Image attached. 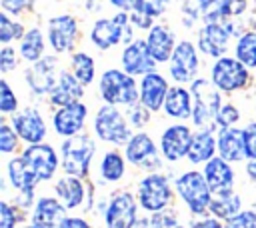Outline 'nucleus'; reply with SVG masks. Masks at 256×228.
Instances as JSON below:
<instances>
[{
	"label": "nucleus",
	"mask_w": 256,
	"mask_h": 228,
	"mask_svg": "<svg viewBox=\"0 0 256 228\" xmlns=\"http://www.w3.org/2000/svg\"><path fill=\"white\" fill-rule=\"evenodd\" d=\"M248 8L246 0H186L182 4L184 24L192 26L196 20L208 22H226L228 18L244 14Z\"/></svg>",
	"instance_id": "f257e3e1"
},
{
	"label": "nucleus",
	"mask_w": 256,
	"mask_h": 228,
	"mask_svg": "<svg viewBox=\"0 0 256 228\" xmlns=\"http://www.w3.org/2000/svg\"><path fill=\"white\" fill-rule=\"evenodd\" d=\"M98 92L104 104L112 106H132L140 102V82L124 70L108 68L98 80Z\"/></svg>",
	"instance_id": "f03ea898"
},
{
	"label": "nucleus",
	"mask_w": 256,
	"mask_h": 228,
	"mask_svg": "<svg viewBox=\"0 0 256 228\" xmlns=\"http://www.w3.org/2000/svg\"><path fill=\"white\" fill-rule=\"evenodd\" d=\"M96 152V142L90 134H76L72 138H64L60 146V166L64 174L86 178L90 172V162Z\"/></svg>",
	"instance_id": "7ed1b4c3"
},
{
	"label": "nucleus",
	"mask_w": 256,
	"mask_h": 228,
	"mask_svg": "<svg viewBox=\"0 0 256 228\" xmlns=\"http://www.w3.org/2000/svg\"><path fill=\"white\" fill-rule=\"evenodd\" d=\"M90 42L98 50H108L116 44L134 42V24L128 12H118L112 18H100L92 24Z\"/></svg>",
	"instance_id": "20e7f679"
},
{
	"label": "nucleus",
	"mask_w": 256,
	"mask_h": 228,
	"mask_svg": "<svg viewBox=\"0 0 256 228\" xmlns=\"http://www.w3.org/2000/svg\"><path fill=\"white\" fill-rule=\"evenodd\" d=\"M176 194L194 216H206L214 196L206 182L204 172L200 170H188L180 174L176 178Z\"/></svg>",
	"instance_id": "39448f33"
},
{
	"label": "nucleus",
	"mask_w": 256,
	"mask_h": 228,
	"mask_svg": "<svg viewBox=\"0 0 256 228\" xmlns=\"http://www.w3.org/2000/svg\"><path fill=\"white\" fill-rule=\"evenodd\" d=\"M190 92L194 100L192 124L196 128H212V124H216V116L222 106L220 90L212 84V80L196 78L194 82H190Z\"/></svg>",
	"instance_id": "423d86ee"
},
{
	"label": "nucleus",
	"mask_w": 256,
	"mask_h": 228,
	"mask_svg": "<svg viewBox=\"0 0 256 228\" xmlns=\"http://www.w3.org/2000/svg\"><path fill=\"white\" fill-rule=\"evenodd\" d=\"M94 132L102 142H110L118 146H126V142L134 134L126 114H122L118 106H112V104H104L96 110Z\"/></svg>",
	"instance_id": "0eeeda50"
},
{
	"label": "nucleus",
	"mask_w": 256,
	"mask_h": 228,
	"mask_svg": "<svg viewBox=\"0 0 256 228\" xmlns=\"http://www.w3.org/2000/svg\"><path fill=\"white\" fill-rule=\"evenodd\" d=\"M136 198H138V204L146 212L150 214L162 212L172 202V186L164 174L148 172L146 176L140 178L136 186Z\"/></svg>",
	"instance_id": "6e6552de"
},
{
	"label": "nucleus",
	"mask_w": 256,
	"mask_h": 228,
	"mask_svg": "<svg viewBox=\"0 0 256 228\" xmlns=\"http://www.w3.org/2000/svg\"><path fill=\"white\" fill-rule=\"evenodd\" d=\"M210 80L220 92L232 94V92L242 90V88L248 86L250 72L236 56L234 58L232 56H222V58H216V62L212 64Z\"/></svg>",
	"instance_id": "1a4fd4ad"
},
{
	"label": "nucleus",
	"mask_w": 256,
	"mask_h": 228,
	"mask_svg": "<svg viewBox=\"0 0 256 228\" xmlns=\"http://www.w3.org/2000/svg\"><path fill=\"white\" fill-rule=\"evenodd\" d=\"M124 156H126L128 164L142 168L146 172H158V168L162 166L158 146L152 140V136L144 130L132 134V138L124 146Z\"/></svg>",
	"instance_id": "9d476101"
},
{
	"label": "nucleus",
	"mask_w": 256,
	"mask_h": 228,
	"mask_svg": "<svg viewBox=\"0 0 256 228\" xmlns=\"http://www.w3.org/2000/svg\"><path fill=\"white\" fill-rule=\"evenodd\" d=\"M138 222V198L128 190H118L104 208L106 228H134Z\"/></svg>",
	"instance_id": "9b49d317"
},
{
	"label": "nucleus",
	"mask_w": 256,
	"mask_h": 228,
	"mask_svg": "<svg viewBox=\"0 0 256 228\" xmlns=\"http://www.w3.org/2000/svg\"><path fill=\"white\" fill-rule=\"evenodd\" d=\"M200 58L198 50L190 40H180L168 62V72L176 84H188L198 78Z\"/></svg>",
	"instance_id": "f8f14e48"
},
{
	"label": "nucleus",
	"mask_w": 256,
	"mask_h": 228,
	"mask_svg": "<svg viewBox=\"0 0 256 228\" xmlns=\"http://www.w3.org/2000/svg\"><path fill=\"white\" fill-rule=\"evenodd\" d=\"M20 156L24 158L26 166L30 168V172L34 174V178L38 182L52 180L54 174H56V170H58V166H60L58 152L54 150L52 144H46V142L28 144Z\"/></svg>",
	"instance_id": "ddd939ff"
},
{
	"label": "nucleus",
	"mask_w": 256,
	"mask_h": 228,
	"mask_svg": "<svg viewBox=\"0 0 256 228\" xmlns=\"http://www.w3.org/2000/svg\"><path fill=\"white\" fill-rule=\"evenodd\" d=\"M78 22L72 14H58L48 20V44L56 54L70 52L78 40Z\"/></svg>",
	"instance_id": "4468645a"
},
{
	"label": "nucleus",
	"mask_w": 256,
	"mask_h": 228,
	"mask_svg": "<svg viewBox=\"0 0 256 228\" xmlns=\"http://www.w3.org/2000/svg\"><path fill=\"white\" fill-rule=\"evenodd\" d=\"M60 72L62 70H58V58L56 56H44L24 72V78H26V84L30 86V90L34 94L44 96V94H50L54 90Z\"/></svg>",
	"instance_id": "2eb2a0df"
},
{
	"label": "nucleus",
	"mask_w": 256,
	"mask_h": 228,
	"mask_svg": "<svg viewBox=\"0 0 256 228\" xmlns=\"http://www.w3.org/2000/svg\"><path fill=\"white\" fill-rule=\"evenodd\" d=\"M232 38V30L226 22H208L198 30V48L204 56L222 58L226 56L228 44Z\"/></svg>",
	"instance_id": "dca6fc26"
},
{
	"label": "nucleus",
	"mask_w": 256,
	"mask_h": 228,
	"mask_svg": "<svg viewBox=\"0 0 256 228\" xmlns=\"http://www.w3.org/2000/svg\"><path fill=\"white\" fill-rule=\"evenodd\" d=\"M86 118H88V106L82 100H78V102L66 104L62 108H56V112L52 116V126L58 136L72 138L76 134H82Z\"/></svg>",
	"instance_id": "f3484780"
},
{
	"label": "nucleus",
	"mask_w": 256,
	"mask_h": 228,
	"mask_svg": "<svg viewBox=\"0 0 256 228\" xmlns=\"http://www.w3.org/2000/svg\"><path fill=\"white\" fill-rule=\"evenodd\" d=\"M194 132L186 124H172L160 136V154L168 162H178L188 156Z\"/></svg>",
	"instance_id": "a211bd4d"
},
{
	"label": "nucleus",
	"mask_w": 256,
	"mask_h": 228,
	"mask_svg": "<svg viewBox=\"0 0 256 228\" xmlns=\"http://www.w3.org/2000/svg\"><path fill=\"white\" fill-rule=\"evenodd\" d=\"M120 64H122V70L128 72L130 76H144L148 72H154L158 62L152 58L146 40L138 38V40L124 46L122 56H120Z\"/></svg>",
	"instance_id": "6ab92c4d"
},
{
	"label": "nucleus",
	"mask_w": 256,
	"mask_h": 228,
	"mask_svg": "<svg viewBox=\"0 0 256 228\" xmlns=\"http://www.w3.org/2000/svg\"><path fill=\"white\" fill-rule=\"evenodd\" d=\"M10 124L18 132L20 140H24L26 144H40L48 134L46 122L40 110L36 108H24L20 112H14V116L10 118Z\"/></svg>",
	"instance_id": "aec40b11"
},
{
	"label": "nucleus",
	"mask_w": 256,
	"mask_h": 228,
	"mask_svg": "<svg viewBox=\"0 0 256 228\" xmlns=\"http://www.w3.org/2000/svg\"><path fill=\"white\" fill-rule=\"evenodd\" d=\"M6 174H8V182L10 186L20 192V204L24 208H28L34 200V188L38 184V180L34 178V174L30 172V168L26 166L22 156L10 158L6 164Z\"/></svg>",
	"instance_id": "412c9836"
},
{
	"label": "nucleus",
	"mask_w": 256,
	"mask_h": 228,
	"mask_svg": "<svg viewBox=\"0 0 256 228\" xmlns=\"http://www.w3.org/2000/svg\"><path fill=\"white\" fill-rule=\"evenodd\" d=\"M168 90H170V84L160 72H156V70L148 72L140 80V102L148 110L158 112L164 108V100H166Z\"/></svg>",
	"instance_id": "4be33fe9"
},
{
	"label": "nucleus",
	"mask_w": 256,
	"mask_h": 228,
	"mask_svg": "<svg viewBox=\"0 0 256 228\" xmlns=\"http://www.w3.org/2000/svg\"><path fill=\"white\" fill-rule=\"evenodd\" d=\"M206 182L212 190V194H224V192H232L234 190V168L230 166L228 160L214 156L212 160H208L202 168Z\"/></svg>",
	"instance_id": "5701e85b"
},
{
	"label": "nucleus",
	"mask_w": 256,
	"mask_h": 228,
	"mask_svg": "<svg viewBox=\"0 0 256 228\" xmlns=\"http://www.w3.org/2000/svg\"><path fill=\"white\" fill-rule=\"evenodd\" d=\"M66 206L60 202L58 196H40L34 202L30 222L44 226V228H58V224L66 218Z\"/></svg>",
	"instance_id": "b1692460"
},
{
	"label": "nucleus",
	"mask_w": 256,
	"mask_h": 228,
	"mask_svg": "<svg viewBox=\"0 0 256 228\" xmlns=\"http://www.w3.org/2000/svg\"><path fill=\"white\" fill-rule=\"evenodd\" d=\"M84 84L68 70H62L60 76H58V82L54 86V90L48 94V100H50V106L54 108H62L66 104H72V102H78L82 96H84Z\"/></svg>",
	"instance_id": "393cba45"
},
{
	"label": "nucleus",
	"mask_w": 256,
	"mask_h": 228,
	"mask_svg": "<svg viewBox=\"0 0 256 228\" xmlns=\"http://www.w3.org/2000/svg\"><path fill=\"white\" fill-rule=\"evenodd\" d=\"M146 44H148V50L152 54V58L158 62V64H164V62H170L172 58V52L176 48V36L174 32L164 26V24H154L150 30H148V36H146Z\"/></svg>",
	"instance_id": "a878e982"
},
{
	"label": "nucleus",
	"mask_w": 256,
	"mask_h": 228,
	"mask_svg": "<svg viewBox=\"0 0 256 228\" xmlns=\"http://www.w3.org/2000/svg\"><path fill=\"white\" fill-rule=\"evenodd\" d=\"M218 156L228 162L246 160V146H244V128H220L216 134Z\"/></svg>",
	"instance_id": "bb28decb"
},
{
	"label": "nucleus",
	"mask_w": 256,
	"mask_h": 228,
	"mask_svg": "<svg viewBox=\"0 0 256 228\" xmlns=\"http://www.w3.org/2000/svg\"><path fill=\"white\" fill-rule=\"evenodd\" d=\"M162 110L166 112L168 118H174V120H188V118H192L194 100H192L190 88H184L180 84L170 86Z\"/></svg>",
	"instance_id": "cd10ccee"
},
{
	"label": "nucleus",
	"mask_w": 256,
	"mask_h": 228,
	"mask_svg": "<svg viewBox=\"0 0 256 228\" xmlns=\"http://www.w3.org/2000/svg\"><path fill=\"white\" fill-rule=\"evenodd\" d=\"M218 154V144L212 128H198L194 132L190 150H188V162L190 164H206Z\"/></svg>",
	"instance_id": "c85d7f7f"
},
{
	"label": "nucleus",
	"mask_w": 256,
	"mask_h": 228,
	"mask_svg": "<svg viewBox=\"0 0 256 228\" xmlns=\"http://www.w3.org/2000/svg\"><path fill=\"white\" fill-rule=\"evenodd\" d=\"M54 192L68 210L82 206L84 200H86V190H84L82 178H78V176L66 174V176L58 178L56 184H54Z\"/></svg>",
	"instance_id": "c756f323"
},
{
	"label": "nucleus",
	"mask_w": 256,
	"mask_h": 228,
	"mask_svg": "<svg viewBox=\"0 0 256 228\" xmlns=\"http://www.w3.org/2000/svg\"><path fill=\"white\" fill-rule=\"evenodd\" d=\"M242 208V198L232 190V192H224V194H214L208 212L220 220H228L234 214H238Z\"/></svg>",
	"instance_id": "7c9ffc66"
},
{
	"label": "nucleus",
	"mask_w": 256,
	"mask_h": 228,
	"mask_svg": "<svg viewBox=\"0 0 256 228\" xmlns=\"http://www.w3.org/2000/svg\"><path fill=\"white\" fill-rule=\"evenodd\" d=\"M44 48H46V42H44V34L40 28H30L26 30V34L22 36L20 40V56L34 64L38 62L40 58H44Z\"/></svg>",
	"instance_id": "2f4dec72"
},
{
	"label": "nucleus",
	"mask_w": 256,
	"mask_h": 228,
	"mask_svg": "<svg viewBox=\"0 0 256 228\" xmlns=\"http://www.w3.org/2000/svg\"><path fill=\"white\" fill-rule=\"evenodd\" d=\"M126 156L118 150H108L100 160V176L104 182H120L126 174Z\"/></svg>",
	"instance_id": "473e14b6"
},
{
	"label": "nucleus",
	"mask_w": 256,
	"mask_h": 228,
	"mask_svg": "<svg viewBox=\"0 0 256 228\" xmlns=\"http://www.w3.org/2000/svg\"><path fill=\"white\" fill-rule=\"evenodd\" d=\"M70 72L84 84V86H90L94 82V76H96V62L94 58L88 54V52H74L72 58H70Z\"/></svg>",
	"instance_id": "72a5a7b5"
},
{
	"label": "nucleus",
	"mask_w": 256,
	"mask_h": 228,
	"mask_svg": "<svg viewBox=\"0 0 256 228\" xmlns=\"http://www.w3.org/2000/svg\"><path fill=\"white\" fill-rule=\"evenodd\" d=\"M234 56L246 68H256V30H248L238 36L234 46Z\"/></svg>",
	"instance_id": "f704fd0d"
},
{
	"label": "nucleus",
	"mask_w": 256,
	"mask_h": 228,
	"mask_svg": "<svg viewBox=\"0 0 256 228\" xmlns=\"http://www.w3.org/2000/svg\"><path fill=\"white\" fill-rule=\"evenodd\" d=\"M24 34H26V30L20 22L12 20L6 12L0 14V42L2 44H10L12 40H22Z\"/></svg>",
	"instance_id": "c9c22d12"
},
{
	"label": "nucleus",
	"mask_w": 256,
	"mask_h": 228,
	"mask_svg": "<svg viewBox=\"0 0 256 228\" xmlns=\"http://www.w3.org/2000/svg\"><path fill=\"white\" fill-rule=\"evenodd\" d=\"M20 146V136L18 132L14 130L12 124L8 122H2L0 124V152L2 154H12L16 152Z\"/></svg>",
	"instance_id": "e433bc0d"
},
{
	"label": "nucleus",
	"mask_w": 256,
	"mask_h": 228,
	"mask_svg": "<svg viewBox=\"0 0 256 228\" xmlns=\"http://www.w3.org/2000/svg\"><path fill=\"white\" fill-rule=\"evenodd\" d=\"M18 106H20V102H18L16 92L2 78L0 80V112L2 114H14V112H18Z\"/></svg>",
	"instance_id": "4c0bfd02"
},
{
	"label": "nucleus",
	"mask_w": 256,
	"mask_h": 228,
	"mask_svg": "<svg viewBox=\"0 0 256 228\" xmlns=\"http://www.w3.org/2000/svg\"><path fill=\"white\" fill-rule=\"evenodd\" d=\"M168 4H170V0H138L132 10H136L140 14H146L150 18H158L168 10Z\"/></svg>",
	"instance_id": "58836bf2"
},
{
	"label": "nucleus",
	"mask_w": 256,
	"mask_h": 228,
	"mask_svg": "<svg viewBox=\"0 0 256 228\" xmlns=\"http://www.w3.org/2000/svg\"><path fill=\"white\" fill-rule=\"evenodd\" d=\"M150 112L142 102H136L132 106H128L126 110V116H128V122L132 128H144L148 122H150Z\"/></svg>",
	"instance_id": "ea45409f"
},
{
	"label": "nucleus",
	"mask_w": 256,
	"mask_h": 228,
	"mask_svg": "<svg viewBox=\"0 0 256 228\" xmlns=\"http://www.w3.org/2000/svg\"><path fill=\"white\" fill-rule=\"evenodd\" d=\"M240 120V110L230 104V102H224L218 110V116H216V126L218 128H230V126H236Z\"/></svg>",
	"instance_id": "a19ab883"
},
{
	"label": "nucleus",
	"mask_w": 256,
	"mask_h": 228,
	"mask_svg": "<svg viewBox=\"0 0 256 228\" xmlns=\"http://www.w3.org/2000/svg\"><path fill=\"white\" fill-rule=\"evenodd\" d=\"M226 228H256V212L254 210H240L232 218L224 222Z\"/></svg>",
	"instance_id": "79ce46f5"
},
{
	"label": "nucleus",
	"mask_w": 256,
	"mask_h": 228,
	"mask_svg": "<svg viewBox=\"0 0 256 228\" xmlns=\"http://www.w3.org/2000/svg\"><path fill=\"white\" fill-rule=\"evenodd\" d=\"M18 220H20L18 208L10 204L8 200H2L0 202V228H16Z\"/></svg>",
	"instance_id": "37998d69"
},
{
	"label": "nucleus",
	"mask_w": 256,
	"mask_h": 228,
	"mask_svg": "<svg viewBox=\"0 0 256 228\" xmlns=\"http://www.w3.org/2000/svg\"><path fill=\"white\" fill-rule=\"evenodd\" d=\"M150 228H184V226L178 222L172 210H162L150 216Z\"/></svg>",
	"instance_id": "c03bdc74"
},
{
	"label": "nucleus",
	"mask_w": 256,
	"mask_h": 228,
	"mask_svg": "<svg viewBox=\"0 0 256 228\" xmlns=\"http://www.w3.org/2000/svg\"><path fill=\"white\" fill-rule=\"evenodd\" d=\"M16 64H18L16 50H14L12 46L4 44V48L0 50V70H2L4 74H8V72H12V70L16 68Z\"/></svg>",
	"instance_id": "a18cd8bd"
},
{
	"label": "nucleus",
	"mask_w": 256,
	"mask_h": 228,
	"mask_svg": "<svg viewBox=\"0 0 256 228\" xmlns=\"http://www.w3.org/2000/svg\"><path fill=\"white\" fill-rule=\"evenodd\" d=\"M244 146H246V160H256V122L244 126Z\"/></svg>",
	"instance_id": "49530a36"
},
{
	"label": "nucleus",
	"mask_w": 256,
	"mask_h": 228,
	"mask_svg": "<svg viewBox=\"0 0 256 228\" xmlns=\"http://www.w3.org/2000/svg\"><path fill=\"white\" fill-rule=\"evenodd\" d=\"M0 4H2V12L18 16V14L30 10L34 6V0H2Z\"/></svg>",
	"instance_id": "de8ad7c7"
},
{
	"label": "nucleus",
	"mask_w": 256,
	"mask_h": 228,
	"mask_svg": "<svg viewBox=\"0 0 256 228\" xmlns=\"http://www.w3.org/2000/svg\"><path fill=\"white\" fill-rule=\"evenodd\" d=\"M128 14H130V20H132L134 28L150 30V28L154 26V18H150V16H146V14H140V12H136V10H132V12H128Z\"/></svg>",
	"instance_id": "09e8293b"
},
{
	"label": "nucleus",
	"mask_w": 256,
	"mask_h": 228,
	"mask_svg": "<svg viewBox=\"0 0 256 228\" xmlns=\"http://www.w3.org/2000/svg\"><path fill=\"white\" fill-rule=\"evenodd\" d=\"M190 228H226V226L216 216H200V220H194Z\"/></svg>",
	"instance_id": "8fccbe9b"
},
{
	"label": "nucleus",
	"mask_w": 256,
	"mask_h": 228,
	"mask_svg": "<svg viewBox=\"0 0 256 228\" xmlns=\"http://www.w3.org/2000/svg\"><path fill=\"white\" fill-rule=\"evenodd\" d=\"M58 228H92V226L88 224V220H84L80 216H66L58 224Z\"/></svg>",
	"instance_id": "3c124183"
},
{
	"label": "nucleus",
	"mask_w": 256,
	"mask_h": 228,
	"mask_svg": "<svg viewBox=\"0 0 256 228\" xmlns=\"http://www.w3.org/2000/svg\"><path fill=\"white\" fill-rule=\"evenodd\" d=\"M114 8H118V10H122V12H130L132 8H134V4L138 2V0H108Z\"/></svg>",
	"instance_id": "603ef678"
},
{
	"label": "nucleus",
	"mask_w": 256,
	"mask_h": 228,
	"mask_svg": "<svg viewBox=\"0 0 256 228\" xmlns=\"http://www.w3.org/2000/svg\"><path fill=\"white\" fill-rule=\"evenodd\" d=\"M246 174H248V178L256 184V160H248V162H246Z\"/></svg>",
	"instance_id": "864d4df0"
},
{
	"label": "nucleus",
	"mask_w": 256,
	"mask_h": 228,
	"mask_svg": "<svg viewBox=\"0 0 256 228\" xmlns=\"http://www.w3.org/2000/svg\"><path fill=\"white\" fill-rule=\"evenodd\" d=\"M102 8V0H86V10L94 12V10H100Z\"/></svg>",
	"instance_id": "5fc2aeb1"
},
{
	"label": "nucleus",
	"mask_w": 256,
	"mask_h": 228,
	"mask_svg": "<svg viewBox=\"0 0 256 228\" xmlns=\"http://www.w3.org/2000/svg\"><path fill=\"white\" fill-rule=\"evenodd\" d=\"M24 228H44V226H38V224H32V222H30V224H28V226H24Z\"/></svg>",
	"instance_id": "6e6d98bb"
}]
</instances>
